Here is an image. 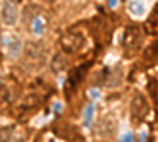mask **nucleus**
<instances>
[{
    "mask_svg": "<svg viewBox=\"0 0 158 142\" xmlns=\"http://www.w3.org/2000/svg\"><path fill=\"white\" fill-rule=\"evenodd\" d=\"M48 60V47L43 41H29L25 44V63L32 70H41Z\"/></svg>",
    "mask_w": 158,
    "mask_h": 142,
    "instance_id": "f257e3e1",
    "label": "nucleus"
},
{
    "mask_svg": "<svg viewBox=\"0 0 158 142\" xmlns=\"http://www.w3.org/2000/svg\"><path fill=\"white\" fill-rule=\"evenodd\" d=\"M123 49L127 54H135L139 51L141 44H142V32L136 25H130L123 32Z\"/></svg>",
    "mask_w": 158,
    "mask_h": 142,
    "instance_id": "f03ea898",
    "label": "nucleus"
},
{
    "mask_svg": "<svg viewBox=\"0 0 158 142\" xmlns=\"http://www.w3.org/2000/svg\"><path fill=\"white\" fill-rule=\"evenodd\" d=\"M60 46L67 54H76L82 51L85 46V36L81 32H68L67 35L62 36Z\"/></svg>",
    "mask_w": 158,
    "mask_h": 142,
    "instance_id": "7ed1b4c3",
    "label": "nucleus"
},
{
    "mask_svg": "<svg viewBox=\"0 0 158 142\" xmlns=\"http://www.w3.org/2000/svg\"><path fill=\"white\" fill-rule=\"evenodd\" d=\"M149 111H150L149 101L142 93H136L133 98H131L130 112H131V119H133L135 122H141L149 114Z\"/></svg>",
    "mask_w": 158,
    "mask_h": 142,
    "instance_id": "20e7f679",
    "label": "nucleus"
},
{
    "mask_svg": "<svg viewBox=\"0 0 158 142\" xmlns=\"http://www.w3.org/2000/svg\"><path fill=\"white\" fill-rule=\"evenodd\" d=\"M0 19L6 25V27H13L18 22V8L11 0H5L2 10H0Z\"/></svg>",
    "mask_w": 158,
    "mask_h": 142,
    "instance_id": "39448f33",
    "label": "nucleus"
},
{
    "mask_svg": "<svg viewBox=\"0 0 158 142\" xmlns=\"http://www.w3.org/2000/svg\"><path fill=\"white\" fill-rule=\"evenodd\" d=\"M24 133L18 131L13 126H3L0 128V142H22Z\"/></svg>",
    "mask_w": 158,
    "mask_h": 142,
    "instance_id": "423d86ee",
    "label": "nucleus"
},
{
    "mask_svg": "<svg viewBox=\"0 0 158 142\" xmlns=\"http://www.w3.org/2000/svg\"><path fill=\"white\" fill-rule=\"evenodd\" d=\"M87 68H89V63H85V65H81V67H77L76 70H73L68 76V85L71 88L77 87L79 84H81V81L85 77L87 74Z\"/></svg>",
    "mask_w": 158,
    "mask_h": 142,
    "instance_id": "0eeeda50",
    "label": "nucleus"
},
{
    "mask_svg": "<svg viewBox=\"0 0 158 142\" xmlns=\"http://www.w3.org/2000/svg\"><path fill=\"white\" fill-rule=\"evenodd\" d=\"M128 11L133 16H142L144 13H146V6H144V3L141 2V0H139V2H138V0H131L130 5H128Z\"/></svg>",
    "mask_w": 158,
    "mask_h": 142,
    "instance_id": "6e6552de",
    "label": "nucleus"
},
{
    "mask_svg": "<svg viewBox=\"0 0 158 142\" xmlns=\"http://www.w3.org/2000/svg\"><path fill=\"white\" fill-rule=\"evenodd\" d=\"M146 29H147V32L149 33H158V6L155 8V11H153V14L150 16V19L146 22Z\"/></svg>",
    "mask_w": 158,
    "mask_h": 142,
    "instance_id": "1a4fd4ad",
    "label": "nucleus"
},
{
    "mask_svg": "<svg viewBox=\"0 0 158 142\" xmlns=\"http://www.w3.org/2000/svg\"><path fill=\"white\" fill-rule=\"evenodd\" d=\"M8 49H10V52H11V54L18 55L21 51H22V43L18 40V38H11L10 43H8Z\"/></svg>",
    "mask_w": 158,
    "mask_h": 142,
    "instance_id": "9d476101",
    "label": "nucleus"
},
{
    "mask_svg": "<svg viewBox=\"0 0 158 142\" xmlns=\"http://www.w3.org/2000/svg\"><path fill=\"white\" fill-rule=\"evenodd\" d=\"M147 88H149V92H150V95H152V98L155 101V104H158V81L156 79H150Z\"/></svg>",
    "mask_w": 158,
    "mask_h": 142,
    "instance_id": "9b49d317",
    "label": "nucleus"
},
{
    "mask_svg": "<svg viewBox=\"0 0 158 142\" xmlns=\"http://www.w3.org/2000/svg\"><path fill=\"white\" fill-rule=\"evenodd\" d=\"M10 103V90L5 85H0V106H5Z\"/></svg>",
    "mask_w": 158,
    "mask_h": 142,
    "instance_id": "f8f14e48",
    "label": "nucleus"
},
{
    "mask_svg": "<svg viewBox=\"0 0 158 142\" xmlns=\"http://www.w3.org/2000/svg\"><path fill=\"white\" fill-rule=\"evenodd\" d=\"M33 32L36 35H41L43 33V21L40 19V18H35V21H33Z\"/></svg>",
    "mask_w": 158,
    "mask_h": 142,
    "instance_id": "ddd939ff",
    "label": "nucleus"
},
{
    "mask_svg": "<svg viewBox=\"0 0 158 142\" xmlns=\"http://www.w3.org/2000/svg\"><path fill=\"white\" fill-rule=\"evenodd\" d=\"M92 114H94V108H92V106H89L87 108V114H85V117H87V123H90V117H92Z\"/></svg>",
    "mask_w": 158,
    "mask_h": 142,
    "instance_id": "4468645a",
    "label": "nucleus"
},
{
    "mask_svg": "<svg viewBox=\"0 0 158 142\" xmlns=\"http://www.w3.org/2000/svg\"><path fill=\"white\" fill-rule=\"evenodd\" d=\"M123 142H133V137H131V134H127L123 137Z\"/></svg>",
    "mask_w": 158,
    "mask_h": 142,
    "instance_id": "2eb2a0df",
    "label": "nucleus"
},
{
    "mask_svg": "<svg viewBox=\"0 0 158 142\" xmlns=\"http://www.w3.org/2000/svg\"><path fill=\"white\" fill-rule=\"evenodd\" d=\"M117 3V0H109V6H115Z\"/></svg>",
    "mask_w": 158,
    "mask_h": 142,
    "instance_id": "dca6fc26",
    "label": "nucleus"
},
{
    "mask_svg": "<svg viewBox=\"0 0 158 142\" xmlns=\"http://www.w3.org/2000/svg\"><path fill=\"white\" fill-rule=\"evenodd\" d=\"M0 60H2V54H0Z\"/></svg>",
    "mask_w": 158,
    "mask_h": 142,
    "instance_id": "f3484780",
    "label": "nucleus"
}]
</instances>
